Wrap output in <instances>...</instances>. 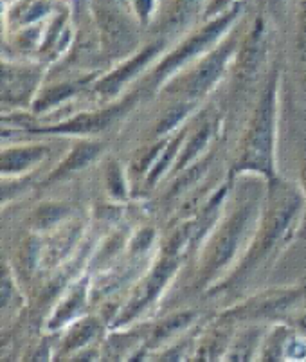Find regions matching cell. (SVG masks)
<instances>
[{
    "label": "cell",
    "instance_id": "30bf717a",
    "mask_svg": "<svg viewBox=\"0 0 306 362\" xmlns=\"http://www.w3.org/2000/svg\"><path fill=\"white\" fill-rule=\"evenodd\" d=\"M51 153V148L45 144H31V146H13L6 148L0 156V166H2V175H18L24 171L31 170L38 163L45 159Z\"/></svg>",
    "mask_w": 306,
    "mask_h": 362
},
{
    "label": "cell",
    "instance_id": "d4e9b609",
    "mask_svg": "<svg viewBox=\"0 0 306 362\" xmlns=\"http://www.w3.org/2000/svg\"><path fill=\"white\" fill-rule=\"evenodd\" d=\"M51 9V6L47 2H42V0H33L29 8L25 6L24 9H20L18 13V24H33V22L40 21L42 16H45Z\"/></svg>",
    "mask_w": 306,
    "mask_h": 362
},
{
    "label": "cell",
    "instance_id": "d6986e66",
    "mask_svg": "<svg viewBox=\"0 0 306 362\" xmlns=\"http://www.w3.org/2000/svg\"><path fill=\"white\" fill-rule=\"evenodd\" d=\"M195 105H196V101L186 100V101H182V103L175 105L173 108H170V110L164 114L163 119H160V123L157 124V130H155L157 136H166V134H170V132L173 130V128H175L177 124L184 119V117L189 116V112L195 108Z\"/></svg>",
    "mask_w": 306,
    "mask_h": 362
},
{
    "label": "cell",
    "instance_id": "4fadbf2b",
    "mask_svg": "<svg viewBox=\"0 0 306 362\" xmlns=\"http://www.w3.org/2000/svg\"><path fill=\"white\" fill-rule=\"evenodd\" d=\"M85 294H87L85 283H80V285L71 292V296L65 299L64 305L56 310V314L52 315L51 322H49V328H60L64 327V325H67L71 319H74L76 315H78V312L83 308Z\"/></svg>",
    "mask_w": 306,
    "mask_h": 362
},
{
    "label": "cell",
    "instance_id": "ffe728a7",
    "mask_svg": "<svg viewBox=\"0 0 306 362\" xmlns=\"http://www.w3.org/2000/svg\"><path fill=\"white\" fill-rule=\"evenodd\" d=\"M290 335L292 334L286 328H276L271 337H266L265 346H263V361H281V358H285V348Z\"/></svg>",
    "mask_w": 306,
    "mask_h": 362
},
{
    "label": "cell",
    "instance_id": "e0dca14e",
    "mask_svg": "<svg viewBox=\"0 0 306 362\" xmlns=\"http://www.w3.org/2000/svg\"><path fill=\"white\" fill-rule=\"evenodd\" d=\"M200 4H202V0H175L166 21L167 29L175 31V29H180L182 25H186L193 18V15L196 13Z\"/></svg>",
    "mask_w": 306,
    "mask_h": 362
},
{
    "label": "cell",
    "instance_id": "5b68a950",
    "mask_svg": "<svg viewBox=\"0 0 306 362\" xmlns=\"http://www.w3.org/2000/svg\"><path fill=\"white\" fill-rule=\"evenodd\" d=\"M177 271H179V258H177V255L163 256L160 262L151 269L150 274L139 283V287L134 291V296L126 303L123 312L117 315L114 325L116 327H124L131 319H136L137 315L143 314L148 307H151L159 299V296L163 294L170 279L177 274Z\"/></svg>",
    "mask_w": 306,
    "mask_h": 362
},
{
    "label": "cell",
    "instance_id": "8fae6325",
    "mask_svg": "<svg viewBox=\"0 0 306 362\" xmlns=\"http://www.w3.org/2000/svg\"><path fill=\"white\" fill-rule=\"evenodd\" d=\"M103 146L105 144L101 143V141H92V139L83 141V143L78 144V146H76L74 150H72L71 153L61 160L60 166L56 168L51 175L47 177V184L65 179V177H69L71 173H76V171L87 168L88 164H92L98 157H100V153L103 151Z\"/></svg>",
    "mask_w": 306,
    "mask_h": 362
},
{
    "label": "cell",
    "instance_id": "cb8c5ba5",
    "mask_svg": "<svg viewBox=\"0 0 306 362\" xmlns=\"http://www.w3.org/2000/svg\"><path fill=\"white\" fill-rule=\"evenodd\" d=\"M67 215V209L64 206H56V204H47V206H40V209L35 213L33 220H35V226L40 227V229H47L52 223H56L58 220H61Z\"/></svg>",
    "mask_w": 306,
    "mask_h": 362
},
{
    "label": "cell",
    "instance_id": "9c48e42d",
    "mask_svg": "<svg viewBox=\"0 0 306 362\" xmlns=\"http://www.w3.org/2000/svg\"><path fill=\"white\" fill-rule=\"evenodd\" d=\"M40 80V67L31 65L2 64V101L4 103H24L31 96Z\"/></svg>",
    "mask_w": 306,
    "mask_h": 362
},
{
    "label": "cell",
    "instance_id": "7c38bea8",
    "mask_svg": "<svg viewBox=\"0 0 306 362\" xmlns=\"http://www.w3.org/2000/svg\"><path fill=\"white\" fill-rule=\"evenodd\" d=\"M263 54H265V22L263 18H258L238 58L240 71L243 74H251L261 62Z\"/></svg>",
    "mask_w": 306,
    "mask_h": 362
},
{
    "label": "cell",
    "instance_id": "8992f818",
    "mask_svg": "<svg viewBox=\"0 0 306 362\" xmlns=\"http://www.w3.org/2000/svg\"><path fill=\"white\" fill-rule=\"evenodd\" d=\"M137 98H139V92H134L131 96L124 98L123 101L110 105L103 110L83 112V114H78V116L71 117V119L64 121L60 124H54V127L28 128V132H33V134H52V136H61V134H67V136H92V134L103 132L114 121L119 119L128 108L136 105Z\"/></svg>",
    "mask_w": 306,
    "mask_h": 362
},
{
    "label": "cell",
    "instance_id": "9a60e30c",
    "mask_svg": "<svg viewBox=\"0 0 306 362\" xmlns=\"http://www.w3.org/2000/svg\"><path fill=\"white\" fill-rule=\"evenodd\" d=\"M81 88L80 81H74V83H61L56 85V87L49 88L40 96V100L35 101V112H44L49 110L51 107H56L58 103H61L67 98L78 94Z\"/></svg>",
    "mask_w": 306,
    "mask_h": 362
},
{
    "label": "cell",
    "instance_id": "3957f363",
    "mask_svg": "<svg viewBox=\"0 0 306 362\" xmlns=\"http://www.w3.org/2000/svg\"><path fill=\"white\" fill-rule=\"evenodd\" d=\"M259 220V202L258 199H247L240 204L229 218L223 222L216 233V238L213 240L209 251L206 256V265H204L202 278L200 283L204 285H213L218 278L220 272L225 269L233 258L236 256L238 249L242 247L243 238L249 235L254 223Z\"/></svg>",
    "mask_w": 306,
    "mask_h": 362
},
{
    "label": "cell",
    "instance_id": "ac0fdd59",
    "mask_svg": "<svg viewBox=\"0 0 306 362\" xmlns=\"http://www.w3.org/2000/svg\"><path fill=\"white\" fill-rule=\"evenodd\" d=\"M259 330H247L238 341L229 348L227 361H251L254 358V351L258 348Z\"/></svg>",
    "mask_w": 306,
    "mask_h": 362
},
{
    "label": "cell",
    "instance_id": "7402d4cb",
    "mask_svg": "<svg viewBox=\"0 0 306 362\" xmlns=\"http://www.w3.org/2000/svg\"><path fill=\"white\" fill-rule=\"evenodd\" d=\"M195 315H196L195 312H191V310L180 312V314L173 315V317L167 319V321H164L163 325L157 328L155 334L151 335V337H153V339H151V342H159V341H163V339L171 337V335L175 334L177 330L187 327V325H189V322L195 319Z\"/></svg>",
    "mask_w": 306,
    "mask_h": 362
},
{
    "label": "cell",
    "instance_id": "603a6c76",
    "mask_svg": "<svg viewBox=\"0 0 306 362\" xmlns=\"http://www.w3.org/2000/svg\"><path fill=\"white\" fill-rule=\"evenodd\" d=\"M107 189L116 200L126 199V182L117 163H110L107 168Z\"/></svg>",
    "mask_w": 306,
    "mask_h": 362
},
{
    "label": "cell",
    "instance_id": "5bb4252c",
    "mask_svg": "<svg viewBox=\"0 0 306 362\" xmlns=\"http://www.w3.org/2000/svg\"><path fill=\"white\" fill-rule=\"evenodd\" d=\"M209 137H211V123H206L204 127H200L196 130V134L189 139V143L182 148L180 151L179 159H177V166H175V173L182 171L184 168L189 166V163L193 159L200 156V151L207 146L209 143Z\"/></svg>",
    "mask_w": 306,
    "mask_h": 362
},
{
    "label": "cell",
    "instance_id": "4316f807",
    "mask_svg": "<svg viewBox=\"0 0 306 362\" xmlns=\"http://www.w3.org/2000/svg\"><path fill=\"white\" fill-rule=\"evenodd\" d=\"M153 235H155V233H153V229H150V227L143 229V231L134 238V242H131V249H134V252L146 251L148 247H150L151 240H153Z\"/></svg>",
    "mask_w": 306,
    "mask_h": 362
},
{
    "label": "cell",
    "instance_id": "83f0119b",
    "mask_svg": "<svg viewBox=\"0 0 306 362\" xmlns=\"http://www.w3.org/2000/svg\"><path fill=\"white\" fill-rule=\"evenodd\" d=\"M134 8L143 22L150 21L151 13L155 11V0H134Z\"/></svg>",
    "mask_w": 306,
    "mask_h": 362
},
{
    "label": "cell",
    "instance_id": "1f68e13d",
    "mask_svg": "<svg viewBox=\"0 0 306 362\" xmlns=\"http://www.w3.org/2000/svg\"><path fill=\"white\" fill-rule=\"evenodd\" d=\"M272 2V6H283V2H285V0H271Z\"/></svg>",
    "mask_w": 306,
    "mask_h": 362
},
{
    "label": "cell",
    "instance_id": "277c9868",
    "mask_svg": "<svg viewBox=\"0 0 306 362\" xmlns=\"http://www.w3.org/2000/svg\"><path fill=\"white\" fill-rule=\"evenodd\" d=\"M240 4H236L235 8H231L229 11H225L223 15L216 16L213 21H207V24L204 25L200 31H196L195 35L189 36L186 42L179 45L175 51L167 54L157 69L151 74V83L159 85L160 81H164L171 72L179 71L182 65H186L187 62H191L193 58H196L199 54H202L204 51L211 47L220 36L229 29V25H233V22L238 18L240 15Z\"/></svg>",
    "mask_w": 306,
    "mask_h": 362
},
{
    "label": "cell",
    "instance_id": "f1b7e54d",
    "mask_svg": "<svg viewBox=\"0 0 306 362\" xmlns=\"http://www.w3.org/2000/svg\"><path fill=\"white\" fill-rule=\"evenodd\" d=\"M301 189L302 195L306 197V144H305V153H302V164H301Z\"/></svg>",
    "mask_w": 306,
    "mask_h": 362
},
{
    "label": "cell",
    "instance_id": "7a4b0ae2",
    "mask_svg": "<svg viewBox=\"0 0 306 362\" xmlns=\"http://www.w3.org/2000/svg\"><path fill=\"white\" fill-rule=\"evenodd\" d=\"M279 71L271 72L252 119L243 137L238 159L229 173V180L243 173H256L272 187L278 182L276 173V134H278V94Z\"/></svg>",
    "mask_w": 306,
    "mask_h": 362
},
{
    "label": "cell",
    "instance_id": "484cf974",
    "mask_svg": "<svg viewBox=\"0 0 306 362\" xmlns=\"http://www.w3.org/2000/svg\"><path fill=\"white\" fill-rule=\"evenodd\" d=\"M236 6V0H209L206 11H204V18L206 21H213L216 16L223 15L225 11H229L231 8Z\"/></svg>",
    "mask_w": 306,
    "mask_h": 362
},
{
    "label": "cell",
    "instance_id": "6da1fadb",
    "mask_svg": "<svg viewBox=\"0 0 306 362\" xmlns=\"http://www.w3.org/2000/svg\"><path fill=\"white\" fill-rule=\"evenodd\" d=\"M301 207L302 197L295 187L281 184L279 180L269 187L266 211L258 226V233L249 245V252L218 288L235 287L242 283L247 276L258 271L263 262L271 259L274 251L283 249L288 238L294 235Z\"/></svg>",
    "mask_w": 306,
    "mask_h": 362
},
{
    "label": "cell",
    "instance_id": "ba28073f",
    "mask_svg": "<svg viewBox=\"0 0 306 362\" xmlns=\"http://www.w3.org/2000/svg\"><path fill=\"white\" fill-rule=\"evenodd\" d=\"M164 47V40H157L153 44L146 45L141 52H137L131 60H128L126 64L121 65L119 69H116L114 72H110L108 76H105L103 80L94 87V92L103 100H108V98L116 96L117 92L128 83V81L134 78L136 74H139L148 64H150L153 58L160 52V49Z\"/></svg>",
    "mask_w": 306,
    "mask_h": 362
},
{
    "label": "cell",
    "instance_id": "44dd1931",
    "mask_svg": "<svg viewBox=\"0 0 306 362\" xmlns=\"http://www.w3.org/2000/svg\"><path fill=\"white\" fill-rule=\"evenodd\" d=\"M100 332V325L95 319H87V321L78 322L74 328H72L71 335L67 337L65 342V350H74V348H80L83 344H87L88 341L95 337V334Z\"/></svg>",
    "mask_w": 306,
    "mask_h": 362
},
{
    "label": "cell",
    "instance_id": "52a82bcc",
    "mask_svg": "<svg viewBox=\"0 0 306 362\" xmlns=\"http://www.w3.org/2000/svg\"><path fill=\"white\" fill-rule=\"evenodd\" d=\"M238 49L236 40H229L222 45V47L215 49L213 52L204 58L193 72L189 74V80L184 83V96L189 101H199L206 96L207 92L211 90L225 74L229 62H231L233 54Z\"/></svg>",
    "mask_w": 306,
    "mask_h": 362
},
{
    "label": "cell",
    "instance_id": "4dcf8cb0",
    "mask_svg": "<svg viewBox=\"0 0 306 362\" xmlns=\"http://www.w3.org/2000/svg\"><path fill=\"white\" fill-rule=\"evenodd\" d=\"M298 328L302 332V334H306V312L301 315V319L298 321Z\"/></svg>",
    "mask_w": 306,
    "mask_h": 362
},
{
    "label": "cell",
    "instance_id": "2e32d148",
    "mask_svg": "<svg viewBox=\"0 0 306 362\" xmlns=\"http://www.w3.org/2000/svg\"><path fill=\"white\" fill-rule=\"evenodd\" d=\"M184 136H186V132H180V134L175 137V139L167 141L166 148H164V151H163V153H160L159 160H157V163L153 164V168H151L150 173H148V180H146L148 186H153V184H155L157 180L160 179V175H163L164 171H166L167 168H170V164L173 163V157H175V153H177V151H179L180 144H182Z\"/></svg>",
    "mask_w": 306,
    "mask_h": 362
},
{
    "label": "cell",
    "instance_id": "f546056e",
    "mask_svg": "<svg viewBox=\"0 0 306 362\" xmlns=\"http://www.w3.org/2000/svg\"><path fill=\"white\" fill-rule=\"evenodd\" d=\"M301 35H302V38H305V42H306V0L305 2H302V15H301Z\"/></svg>",
    "mask_w": 306,
    "mask_h": 362
}]
</instances>
